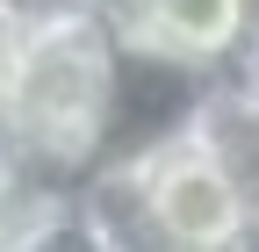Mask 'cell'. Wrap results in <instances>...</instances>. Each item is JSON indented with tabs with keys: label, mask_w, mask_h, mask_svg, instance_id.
Returning <instances> with one entry per match:
<instances>
[{
	"label": "cell",
	"mask_w": 259,
	"mask_h": 252,
	"mask_svg": "<svg viewBox=\"0 0 259 252\" xmlns=\"http://www.w3.org/2000/svg\"><path fill=\"white\" fill-rule=\"evenodd\" d=\"M108 65L115 36L94 0H65L22 29V51L0 79V137L22 166L51 180H87L108 130Z\"/></svg>",
	"instance_id": "obj_1"
},
{
	"label": "cell",
	"mask_w": 259,
	"mask_h": 252,
	"mask_svg": "<svg viewBox=\"0 0 259 252\" xmlns=\"http://www.w3.org/2000/svg\"><path fill=\"white\" fill-rule=\"evenodd\" d=\"M79 202L115 252H252L259 245L238 187L223 180L216 151L194 130L137 151V159L94 166L79 180Z\"/></svg>",
	"instance_id": "obj_2"
},
{
	"label": "cell",
	"mask_w": 259,
	"mask_h": 252,
	"mask_svg": "<svg viewBox=\"0 0 259 252\" xmlns=\"http://www.w3.org/2000/svg\"><path fill=\"white\" fill-rule=\"evenodd\" d=\"M209 87H216L209 65L173 58V51H158V44L115 36V65H108V130H101V159H94V166L137 159V151H151V144L194 130Z\"/></svg>",
	"instance_id": "obj_3"
},
{
	"label": "cell",
	"mask_w": 259,
	"mask_h": 252,
	"mask_svg": "<svg viewBox=\"0 0 259 252\" xmlns=\"http://www.w3.org/2000/svg\"><path fill=\"white\" fill-rule=\"evenodd\" d=\"M108 22V36L130 44H158L173 58H194V65L223 72L231 51L252 22V0H94Z\"/></svg>",
	"instance_id": "obj_4"
},
{
	"label": "cell",
	"mask_w": 259,
	"mask_h": 252,
	"mask_svg": "<svg viewBox=\"0 0 259 252\" xmlns=\"http://www.w3.org/2000/svg\"><path fill=\"white\" fill-rule=\"evenodd\" d=\"M194 137L216 151L223 180L238 187V202H245L252 231H259V101H252V94H245L231 72H216V87H209L202 115H194Z\"/></svg>",
	"instance_id": "obj_5"
},
{
	"label": "cell",
	"mask_w": 259,
	"mask_h": 252,
	"mask_svg": "<svg viewBox=\"0 0 259 252\" xmlns=\"http://www.w3.org/2000/svg\"><path fill=\"white\" fill-rule=\"evenodd\" d=\"M0 252H115L108 238H101V224L87 216V202H79V187H72V202H58L51 216H36L22 238H8Z\"/></svg>",
	"instance_id": "obj_6"
},
{
	"label": "cell",
	"mask_w": 259,
	"mask_h": 252,
	"mask_svg": "<svg viewBox=\"0 0 259 252\" xmlns=\"http://www.w3.org/2000/svg\"><path fill=\"white\" fill-rule=\"evenodd\" d=\"M223 72L259 101V0H252V22H245V36H238V51H231V65H223Z\"/></svg>",
	"instance_id": "obj_7"
},
{
	"label": "cell",
	"mask_w": 259,
	"mask_h": 252,
	"mask_svg": "<svg viewBox=\"0 0 259 252\" xmlns=\"http://www.w3.org/2000/svg\"><path fill=\"white\" fill-rule=\"evenodd\" d=\"M22 29H29V15L15 8V0H0V79H8V65H15V51H22Z\"/></svg>",
	"instance_id": "obj_8"
},
{
	"label": "cell",
	"mask_w": 259,
	"mask_h": 252,
	"mask_svg": "<svg viewBox=\"0 0 259 252\" xmlns=\"http://www.w3.org/2000/svg\"><path fill=\"white\" fill-rule=\"evenodd\" d=\"M8 166H15V151H8V137H0V180H8Z\"/></svg>",
	"instance_id": "obj_9"
},
{
	"label": "cell",
	"mask_w": 259,
	"mask_h": 252,
	"mask_svg": "<svg viewBox=\"0 0 259 252\" xmlns=\"http://www.w3.org/2000/svg\"><path fill=\"white\" fill-rule=\"evenodd\" d=\"M252 252H259V245H252Z\"/></svg>",
	"instance_id": "obj_10"
}]
</instances>
